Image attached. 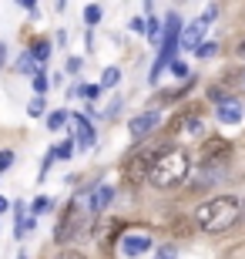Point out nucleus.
Instances as JSON below:
<instances>
[{
  "mask_svg": "<svg viewBox=\"0 0 245 259\" xmlns=\"http://www.w3.org/2000/svg\"><path fill=\"white\" fill-rule=\"evenodd\" d=\"M238 219H242V205H238V199H232V195L208 199V202H202V205L195 209V222L205 232H212V236L228 232Z\"/></svg>",
  "mask_w": 245,
  "mask_h": 259,
  "instance_id": "obj_1",
  "label": "nucleus"
},
{
  "mask_svg": "<svg viewBox=\"0 0 245 259\" xmlns=\"http://www.w3.org/2000/svg\"><path fill=\"white\" fill-rule=\"evenodd\" d=\"M188 172H191L188 152H185V148H165V152L158 155L155 168H151L148 182L155 185V189H175V185H181L188 179Z\"/></svg>",
  "mask_w": 245,
  "mask_h": 259,
  "instance_id": "obj_2",
  "label": "nucleus"
},
{
  "mask_svg": "<svg viewBox=\"0 0 245 259\" xmlns=\"http://www.w3.org/2000/svg\"><path fill=\"white\" fill-rule=\"evenodd\" d=\"M87 222H91V199H74V202H67L64 215H61V222H57V229H54V242H57V246L74 242L77 236L87 229Z\"/></svg>",
  "mask_w": 245,
  "mask_h": 259,
  "instance_id": "obj_3",
  "label": "nucleus"
},
{
  "mask_svg": "<svg viewBox=\"0 0 245 259\" xmlns=\"http://www.w3.org/2000/svg\"><path fill=\"white\" fill-rule=\"evenodd\" d=\"M181 44V20L171 14L165 20V34H161V51L155 58V67H151V84H158V74L165 71L168 64H175V48Z\"/></svg>",
  "mask_w": 245,
  "mask_h": 259,
  "instance_id": "obj_4",
  "label": "nucleus"
},
{
  "mask_svg": "<svg viewBox=\"0 0 245 259\" xmlns=\"http://www.w3.org/2000/svg\"><path fill=\"white\" fill-rule=\"evenodd\" d=\"M215 14H218V7L212 4V7L205 10V17H198L195 24H188V27L181 30V44H178V48H185V51H198V48H202V44H205V27L215 20Z\"/></svg>",
  "mask_w": 245,
  "mask_h": 259,
  "instance_id": "obj_5",
  "label": "nucleus"
},
{
  "mask_svg": "<svg viewBox=\"0 0 245 259\" xmlns=\"http://www.w3.org/2000/svg\"><path fill=\"white\" fill-rule=\"evenodd\" d=\"M158 148H141V152H134L131 155V162H128V182L131 185H138V182H144L151 175V168H155V162H158Z\"/></svg>",
  "mask_w": 245,
  "mask_h": 259,
  "instance_id": "obj_6",
  "label": "nucleus"
},
{
  "mask_svg": "<svg viewBox=\"0 0 245 259\" xmlns=\"http://www.w3.org/2000/svg\"><path fill=\"white\" fill-rule=\"evenodd\" d=\"M151 249V236L144 229H128L121 236V252L128 259H134V256H141V252H148Z\"/></svg>",
  "mask_w": 245,
  "mask_h": 259,
  "instance_id": "obj_7",
  "label": "nucleus"
},
{
  "mask_svg": "<svg viewBox=\"0 0 245 259\" xmlns=\"http://www.w3.org/2000/svg\"><path fill=\"white\" fill-rule=\"evenodd\" d=\"M228 152H232V145L225 142V138H208L205 148H202V165H222L228 158Z\"/></svg>",
  "mask_w": 245,
  "mask_h": 259,
  "instance_id": "obj_8",
  "label": "nucleus"
},
{
  "mask_svg": "<svg viewBox=\"0 0 245 259\" xmlns=\"http://www.w3.org/2000/svg\"><path fill=\"white\" fill-rule=\"evenodd\" d=\"M155 125H158V111H144V115L131 118V125H128V135H131V142H141L144 135L155 132Z\"/></svg>",
  "mask_w": 245,
  "mask_h": 259,
  "instance_id": "obj_9",
  "label": "nucleus"
},
{
  "mask_svg": "<svg viewBox=\"0 0 245 259\" xmlns=\"http://www.w3.org/2000/svg\"><path fill=\"white\" fill-rule=\"evenodd\" d=\"M218 121H225V125H235L238 118H242V105H238V98H225L222 105L215 108Z\"/></svg>",
  "mask_w": 245,
  "mask_h": 259,
  "instance_id": "obj_10",
  "label": "nucleus"
},
{
  "mask_svg": "<svg viewBox=\"0 0 245 259\" xmlns=\"http://www.w3.org/2000/svg\"><path fill=\"white\" fill-rule=\"evenodd\" d=\"M74 145L77 148H91L94 145V132L87 125V118H74Z\"/></svg>",
  "mask_w": 245,
  "mask_h": 259,
  "instance_id": "obj_11",
  "label": "nucleus"
},
{
  "mask_svg": "<svg viewBox=\"0 0 245 259\" xmlns=\"http://www.w3.org/2000/svg\"><path fill=\"white\" fill-rule=\"evenodd\" d=\"M111 199H114V189H111V185H97L94 192H91V209H94V212H101V209H104V205H108Z\"/></svg>",
  "mask_w": 245,
  "mask_h": 259,
  "instance_id": "obj_12",
  "label": "nucleus"
},
{
  "mask_svg": "<svg viewBox=\"0 0 245 259\" xmlns=\"http://www.w3.org/2000/svg\"><path fill=\"white\" fill-rule=\"evenodd\" d=\"M17 71H20V74H40L44 67L34 61V54H30V51H24V54L17 58Z\"/></svg>",
  "mask_w": 245,
  "mask_h": 259,
  "instance_id": "obj_13",
  "label": "nucleus"
},
{
  "mask_svg": "<svg viewBox=\"0 0 245 259\" xmlns=\"http://www.w3.org/2000/svg\"><path fill=\"white\" fill-rule=\"evenodd\" d=\"M30 54H34V61H37V64L44 67V61L51 58V40H34V48H30Z\"/></svg>",
  "mask_w": 245,
  "mask_h": 259,
  "instance_id": "obj_14",
  "label": "nucleus"
},
{
  "mask_svg": "<svg viewBox=\"0 0 245 259\" xmlns=\"http://www.w3.org/2000/svg\"><path fill=\"white\" fill-rule=\"evenodd\" d=\"M175 132H178V135H185V138H188V135H198V132H202V121H198L195 115H191L188 121L181 118V121H178V128H175Z\"/></svg>",
  "mask_w": 245,
  "mask_h": 259,
  "instance_id": "obj_15",
  "label": "nucleus"
},
{
  "mask_svg": "<svg viewBox=\"0 0 245 259\" xmlns=\"http://www.w3.org/2000/svg\"><path fill=\"white\" fill-rule=\"evenodd\" d=\"M144 30H148V40H155V44H158L161 34H165V27L158 24V17H148V27H144Z\"/></svg>",
  "mask_w": 245,
  "mask_h": 259,
  "instance_id": "obj_16",
  "label": "nucleus"
},
{
  "mask_svg": "<svg viewBox=\"0 0 245 259\" xmlns=\"http://www.w3.org/2000/svg\"><path fill=\"white\" fill-rule=\"evenodd\" d=\"M118 81H121V71H118V67H108L101 74V88H114Z\"/></svg>",
  "mask_w": 245,
  "mask_h": 259,
  "instance_id": "obj_17",
  "label": "nucleus"
},
{
  "mask_svg": "<svg viewBox=\"0 0 245 259\" xmlns=\"http://www.w3.org/2000/svg\"><path fill=\"white\" fill-rule=\"evenodd\" d=\"M64 121H67V111H51V115H47V128H51V132L64 128Z\"/></svg>",
  "mask_w": 245,
  "mask_h": 259,
  "instance_id": "obj_18",
  "label": "nucleus"
},
{
  "mask_svg": "<svg viewBox=\"0 0 245 259\" xmlns=\"http://www.w3.org/2000/svg\"><path fill=\"white\" fill-rule=\"evenodd\" d=\"M71 155H74V138H71V142H64V145H57V148H54V158H71Z\"/></svg>",
  "mask_w": 245,
  "mask_h": 259,
  "instance_id": "obj_19",
  "label": "nucleus"
},
{
  "mask_svg": "<svg viewBox=\"0 0 245 259\" xmlns=\"http://www.w3.org/2000/svg\"><path fill=\"white\" fill-rule=\"evenodd\" d=\"M84 20L87 24H97V20H101V7H97V4H87L84 7Z\"/></svg>",
  "mask_w": 245,
  "mask_h": 259,
  "instance_id": "obj_20",
  "label": "nucleus"
},
{
  "mask_svg": "<svg viewBox=\"0 0 245 259\" xmlns=\"http://www.w3.org/2000/svg\"><path fill=\"white\" fill-rule=\"evenodd\" d=\"M175 246H171V242H165V246H158V249H155V259H175Z\"/></svg>",
  "mask_w": 245,
  "mask_h": 259,
  "instance_id": "obj_21",
  "label": "nucleus"
},
{
  "mask_svg": "<svg viewBox=\"0 0 245 259\" xmlns=\"http://www.w3.org/2000/svg\"><path fill=\"white\" fill-rule=\"evenodd\" d=\"M215 51H218V44H215V40H205V44H202V48H198L195 54H198V58H212Z\"/></svg>",
  "mask_w": 245,
  "mask_h": 259,
  "instance_id": "obj_22",
  "label": "nucleus"
},
{
  "mask_svg": "<svg viewBox=\"0 0 245 259\" xmlns=\"http://www.w3.org/2000/svg\"><path fill=\"white\" fill-rule=\"evenodd\" d=\"M34 88H37V95H44L47 91V74L40 71V74H34Z\"/></svg>",
  "mask_w": 245,
  "mask_h": 259,
  "instance_id": "obj_23",
  "label": "nucleus"
},
{
  "mask_svg": "<svg viewBox=\"0 0 245 259\" xmlns=\"http://www.w3.org/2000/svg\"><path fill=\"white\" fill-rule=\"evenodd\" d=\"M47 209H51V199H44V195L34 199V212H47Z\"/></svg>",
  "mask_w": 245,
  "mask_h": 259,
  "instance_id": "obj_24",
  "label": "nucleus"
},
{
  "mask_svg": "<svg viewBox=\"0 0 245 259\" xmlns=\"http://www.w3.org/2000/svg\"><path fill=\"white\" fill-rule=\"evenodd\" d=\"M57 259H87V256H84V252H77V249H64Z\"/></svg>",
  "mask_w": 245,
  "mask_h": 259,
  "instance_id": "obj_25",
  "label": "nucleus"
},
{
  "mask_svg": "<svg viewBox=\"0 0 245 259\" xmlns=\"http://www.w3.org/2000/svg\"><path fill=\"white\" fill-rule=\"evenodd\" d=\"M30 115H40V111H44V101H40V98H34V101H30V108H27Z\"/></svg>",
  "mask_w": 245,
  "mask_h": 259,
  "instance_id": "obj_26",
  "label": "nucleus"
},
{
  "mask_svg": "<svg viewBox=\"0 0 245 259\" xmlns=\"http://www.w3.org/2000/svg\"><path fill=\"white\" fill-rule=\"evenodd\" d=\"M10 162H14V155H10V152H0V172H4V168H10Z\"/></svg>",
  "mask_w": 245,
  "mask_h": 259,
  "instance_id": "obj_27",
  "label": "nucleus"
},
{
  "mask_svg": "<svg viewBox=\"0 0 245 259\" xmlns=\"http://www.w3.org/2000/svg\"><path fill=\"white\" fill-rule=\"evenodd\" d=\"M171 71H175V74H178V77H185V74H188V67L181 64V61H175V64H171Z\"/></svg>",
  "mask_w": 245,
  "mask_h": 259,
  "instance_id": "obj_28",
  "label": "nucleus"
},
{
  "mask_svg": "<svg viewBox=\"0 0 245 259\" xmlns=\"http://www.w3.org/2000/svg\"><path fill=\"white\" fill-rule=\"evenodd\" d=\"M67 71H71V74H77V71H81V61L71 58V61H67Z\"/></svg>",
  "mask_w": 245,
  "mask_h": 259,
  "instance_id": "obj_29",
  "label": "nucleus"
},
{
  "mask_svg": "<svg viewBox=\"0 0 245 259\" xmlns=\"http://www.w3.org/2000/svg\"><path fill=\"white\" fill-rule=\"evenodd\" d=\"M7 209H10V202L4 199V195H0V215H4V212H7Z\"/></svg>",
  "mask_w": 245,
  "mask_h": 259,
  "instance_id": "obj_30",
  "label": "nucleus"
},
{
  "mask_svg": "<svg viewBox=\"0 0 245 259\" xmlns=\"http://www.w3.org/2000/svg\"><path fill=\"white\" fill-rule=\"evenodd\" d=\"M4 54H7V51H4V44H0V64H4Z\"/></svg>",
  "mask_w": 245,
  "mask_h": 259,
  "instance_id": "obj_31",
  "label": "nucleus"
},
{
  "mask_svg": "<svg viewBox=\"0 0 245 259\" xmlns=\"http://www.w3.org/2000/svg\"><path fill=\"white\" fill-rule=\"evenodd\" d=\"M238 54H245V40H242V44H238Z\"/></svg>",
  "mask_w": 245,
  "mask_h": 259,
  "instance_id": "obj_32",
  "label": "nucleus"
},
{
  "mask_svg": "<svg viewBox=\"0 0 245 259\" xmlns=\"http://www.w3.org/2000/svg\"><path fill=\"white\" fill-rule=\"evenodd\" d=\"M242 205H245V202H242ZM242 219H245V209H242Z\"/></svg>",
  "mask_w": 245,
  "mask_h": 259,
  "instance_id": "obj_33",
  "label": "nucleus"
}]
</instances>
